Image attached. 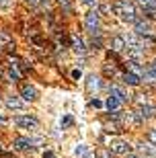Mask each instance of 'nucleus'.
Instances as JSON below:
<instances>
[{
	"instance_id": "1",
	"label": "nucleus",
	"mask_w": 156,
	"mask_h": 158,
	"mask_svg": "<svg viewBox=\"0 0 156 158\" xmlns=\"http://www.w3.org/2000/svg\"><path fill=\"white\" fill-rule=\"evenodd\" d=\"M113 15L121 17L127 23H136V6L132 0H115L113 2Z\"/></svg>"
},
{
	"instance_id": "2",
	"label": "nucleus",
	"mask_w": 156,
	"mask_h": 158,
	"mask_svg": "<svg viewBox=\"0 0 156 158\" xmlns=\"http://www.w3.org/2000/svg\"><path fill=\"white\" fill-rule=\"evenodd\" d=\"M99 10H91L84 17V25H86V31L91 35H99V27H101V21H99Z\"/></svg>"
},
{
	"instance_id": "3",
	"label": "nucleus",
	"mask_w": 156,
	"mask_h": 158,
	"mask_svg": "<svg viewBox=\"0 0 156 158\" xmlns=\"http://www.w3.org/2000/svg\"><path fill=\"white\" fill-rule=\"evenodd\" d=\"M109 152L113 154H129V144L121 138H113L109 140Z\"/></svg>"
},
{
	"instance_id": "4",
	"label": "nucleus",
	"mask_w": 156,
	"mask_h": 158,
	"mask_svg": "<svg viewBox=\"0 0 156 158\" xmlns=\"http://www.w3.org/2000/svg\"><path fill=\"white\" fill-rule=\"evenodd\" d=\"M15 123L23 129H37L39 127V121L35 117H31V115H19V117H15Z\"/></svg>"
},
{
	"instance_id": "5",
	"label": "nucleus",
	"mask_w": 156,
	"mask_h": 158,
	"mask_svg": "<svg viewBox=\"0 0 156 158\" xmlns=\"http://www.w3.org/2000/svg\"><path fill=\"white\" fill-rule=\"evenodd\" d=\"M133 29H136V35L146 37V35H148V33L152 31V25H150V21H146V19H136V23H133Z\"/></svg>"
},
{
	"instance_id": "6",
	"label": "nucleus",
	"mask_w": 156,
	"mask_h": 158,
	"mask_svg": "<svg viewBox=\"0 0 156 158\" xmlns=\"http://www.w3.org/2000/svg\"><path fill=\"white\" fill-rule=\"evenodd\" d=\"M109 94H111V97H115L119 103H127V101H129V94H127L121 86H117V84H111V86H109Z\"/></svg>"
},
{
	"instance_id": "7",
	"label": "nucleus",
	"mask_w": 156,
	"mask_h": 158,
	"mask_svg": "<svg viewBox=\"0 0 156 158\" xmlns=\"http://www.w3.org/2000/svg\"><path fill=\"white\" fill-rule=\"evenodd\" d=\"M12 146L17 148V150H21V152H25V150H31L33 148V140L31 138H25V135H19V138H15Z\"/></svg>"
},
{
	"instance_id": "8",
	"label": "nucleus",
	"mask_w": 156,
	"mask_h": 158,
	"mask_svg": "<svg viewBox=\"0 0 156 158\" xmlns=\"http://www.w3.org/2000/svg\"><path fill=\"white\" fill-rule=\"evenodd\" d=\"M21 97H23V101H35L37 99V88L31 86V84H23L21 86Z\"/></svg>"
},
{
	"instance_id": "9",
	"label": "nucleus",
	"mask_w": 156,
	"mask_h": 158,
	"mask_svg": "<svg viewBox=\"0 0 156 158\" xmlns=\"http://www.w3.org/2000/svg\"><path fill=\"white\" fill-rule=\"evenodd\" d=\"M138 152H140V158H156V148L146 146V144H140Z\"/></svg>"
},
{
	"instance_id": "10",
	"label": "nucleus",
	"mask_w": 156,
	"mask_h": 158,
	"mask_svg": "<svg viewBox=\"0 0 156 158\" xmlns=\"http://www.w3.org/2000/svg\"><path fill=\"white\" fill-rule=\"evenodd\" d=\"M6 107L8 109H15V111H23L25 109V103L17 97H6Z\"/></svg>"
},
{
	"instance_id": "11",
	"label": "nucleus",
	"mask_w": 156,
	"mask_h": 158,
	"mask_svg": "<svg viewBox=\"0 0 156 158\" xmlns=\"http://www.w3.org/2000/svg\"><path fill=\"white\" fill-rule=\"evenodd\" d=\"M123 82L129 84V86H138L140 82H142V76L133 74V72H125V74H123Z\"/></svg>"
},
{
	"instance_id": "12",
	"label": "nucleus",
	"mask_w": 156,
	"mask_h": 158,
	"mask_svg": "<svg viewBox=\"0 0 156 158\" xmlns=\"http://www.w3.org/2000/svg\"><path fill=\"white\" fill-rule=\"evenodd\" d=\"M99 86H101V80H99V76H95V74H88V76H86V90H88V93H93V90H97Z\"/></svg>"
},
{
	"instance_id": "13",
	"label": "nucleus",
	"mask_w": 156,
	"mask_h": 158,
	"mask_svg": "<svg viewBox=\"0 0 156 158\" xmlns=\"http://www.w3.org/2000/svg\"><path fill=\"white\" fill-rule=\"evenodd\" d=\"M136 113H138L142 119H148V117H152V115H154V109H152L150 105H138Z\"/></svg>"
},
{
	"instance_id": "14",
	"label": "nucleus",
	"mask_w": 156,
	"mask_h": 158,
	"mask_svg": "<svg viewBox=\"0 0 156 158\" xmlns=\"http://www.w3.org/2000/svg\"><path fill=\"white\" fill-rule=\"evenodd\" d=\"M72 49H74L76 53H84V52H86V47H84V43H82L80 37L72 35Z\"/></svg>"
},
{
	"instance_id": "15",
	"label": "nucleus",
	"mask_w": 156,
	"mask_h": 158,
	"mask_svg": "<svg viewBox=\"0 0 156 158\" xmlns=\"http://www.w3.org/2000/svg\"><path fill=\"white\" fill-rule=\"evenodd\" d=\"M111 47H113V52H123V49H125V41H123V37H113Z\"/></svg>"
},
{
	"instance_id": "16",
	"label": "nucleus",
	"mask_w": 156,
	"mask_h": 158,
	"mask_svg": "<svg viewBox=\"0 0 156 158\" xmlns=\"http://www.w3.org/2000/svg\"><path fill=\"white\" fill-rule=\"evenodd\" d=\"M8 47V49H12V47H15V43H12V39H11V35H8V33H4V31H2V33H0V47Z\"/></svg>"
},
{
	"instance_id": "17",
	"label": "nucleus",
	"mask_w": 156,
	"mask_h": 158,
	"mask_svg": "<svg viewBox=\"0 0 156 158\" xmlns=\"http://www.w3.org/2000/svg\"><path fill=\"white\" fill-rule=\"evenodd\" d=\"M97 10H99V15H111L113 12V2H101Z\"/></svg>"
},
{
	"instance_id": "18",
	"label": "nucleus",
	"mask_w": 156,
	"mask_h": 158,
	"mask_svg": "<svg viewBox=\"0 0 156 158\" xmlns=\"http://www.w3.org/2000/svg\"><path fill=\"white\" fill-rule=\"evenodd\" d=\"M86 154H88L86 144H78V146L74 148V156H76V158H86Z\"/></svg>"
},
{
	"instance_id": "19",
	"label": "nucleus",
	"mask_w": 156,
	"mask_h": 158,
	"mask_svg": "<svg viewBox=\"0 0 156 158\" xmlns=\"http://www.w3.org/2000/svg\"><path fill=\"white\" fill-rule=\"evenodd\" d=\"M119 105H121V103H119L115 97H109V99H107V103H105V107H107L109 111H117V109H119Z\"/></svg>"
},
{
	"instance_id": "20",
	"label": "nucleus",
	"mask_w": 156,
	"mask_h": 158,
	"mask_svg": "<svg viewBox=\"0 0 156 158\" xmlns=\"http://www.w3.org/2000/svg\"><path fill=\"white\" fill-rule=\"evenodd\" d=\"M127 58H129V62H138L142 58V49H127Z\"/></svg>"
},
{
	"instance_id": "21",
	"label": "nucleus",
	"mask_w": 156,
	"mask_h": 158,
	"mask_svg": "<svg viewBox=\"0 0 156 158\" xmlns=\"http://www.w3.org/2000/svg\"><path fill=\"white\" fill-rule=\"evenodd\" d=\"M138 4L144 6V10H156V0H138Z\"/></svg>"
},
{
	"instance_id": "22",
	"label": "nucleus",
	"mask_w": 156,
	"mask_h": 158,
	"mask_svg": "<svg viewBox=\"0 0 156 158\" xmlns=\"http://www.w3.org/2000/svg\"><path fill=\"white\" fill-rule=\"evenodd\" d=\"M72 123H74V117H72V115H64L62 121H60V125H62V129H66V127H70Z\"/></svg>"
},
{
	"instance_id": "23",
	"label": "nucleus",
	"mask_w": 156,
	"mask_h": 158,
	"mask_svg": "<svg viewBox=\"0 0 156 158\" xmlns=\"http://www.w3.org/2000/svg\"><path fill=\"white\" fill-rule=\"evenodd\" d=\"M97 158H111V152L107 148H101V150H97Z\"/></svg>"
},
{
	"instance_id": "24",
	"label": "nucleus",
	"mask_w": 156,
	"mask_h": 158,
	"mask_svg": "<svg viewBox=\"0 0 156 158\" xmlns=\"http://www.w3.org/2000/svg\"><path fill=\"white\" fill-rule=\"evenodd\" d=\"M148 142H150L152 146H156V129H150V131H148Z\"/></svg>"
},
{
	"instance_id": "25",
	"label": "nucleus",
	"mask_w": 156,
	"mask_h": 158,
	"mask_svg": "<svg viewBox=\"0 0 156 158\" xmlns=\"http://www.w3.org/2000/svg\"><path fill=\"white\" fill-rule=\"evenodd\" d=\"M8 78H11V80H19V78H21V74H19L15 68H11V70H8Z\"/></svg>"
},
{
	"instance_id": "26",
	"label": "nucleus",
	"mask_w": 156,
	"mask_h": 158,
	"mask_svg": "<svg viewBox=\"0 0 156 158\" xmlns=\"http://www.w3.org/2000/svg\"><path fill=\"white\" fill-rule=\"evenodd\" d=\"M91 107H95V109H101V107H103V103H101L99 99H91Z\"/></svg>"
},
{
	"instance_id": "27",
	"label": "nucleus",
	"mask_w": 156,
	"mask_h": 158,
	"mask_svg": "<svg viewBox=\"0 0 156 158\" xmlns=\"http://www.w3.org/2000/svg\"><path fill=\"white\" fill-rule=\"evenodd\" d=\"M72 78H74V80H80V78H82V72L80 70H74V72H72Z\"/></svg>"
},
{
	"instance_id": "28",
	"label": "nucleus",
	"mask_w": 156,
	"mask_h": 158,
	"mask_svg": "<svg viewBox=\"0 0 156 158\" xmlns=\"http://www.w3.org/2000/svg\"><path fill=\"white\" fill-rule=\"evenodd\" d=\"M27 4H31V6H37V4H41V2H45V0H25Z\"/></svg>"
},
{
	"instance_id": "29",
	"label": "nucleus",
	"mask_w": 156,
	"mask_h": 158,
	"mask_svg": "<svg viewBox=\"0 0 156 158\" xmlns=\"http://www.w3.org/2000/svg\"><path fill=\"white\" fill-rule=\"evenodd\" d=\"M105 74H111V76H113V74H115V68H113V66H107V68H105Z\"/></svg>"
},
{
	"instance_id": "30",
	"label": "nucleus",
	"mask_w": 156,
	"mask_h": 158,
	"mask_svg": "<svg viewBox=\"0 0 156 158\" xmlns=\"http://www.w3.org/2000/svg\"><path fill=\"white\" fill-rule=\"evenodd\" d=\"M43 158H56V154H53L52 150H45V152H43Z\"/></svg>"
},
{
	"instance_id": "31",
	"label": "nucleus",
	"mask_w": 156,
	"mask_h": 158,
	"mask_svg": "<svg viewBox=\"0 0 156 158\" xmlns=\"http://www.w3.org/2000/svg\"><path fill=\"white\" fill-rule=\"evenodd\" d=\"M80 2H82V4H86V6H93L97 0H80Z\"/></svg>"
},
{
	"instance_id": "32",
	"label": "nucleus",
	"mask_w": 156,
	"mask_h": 158,
	"mask_svg": "<svg viewBox=\"0 0 156 158\" xmlns=\"http://www.w3.org/2000/svg\"><path fill=\"white\" fill-rule=\"evenodd\" d=\"M6 123H8V119H6V117H2V115H0V125H6Z\"/></svg>"
},
{
	"instance_id": "33",
	"label": "nucleus",
	"mask_w": 156,
	"mask_h": 158,
	"mask_svg": "<svg viewBox=\"0 0 156 158\" xmlns=\"http://www.w3.org/2000/svg\"><path fill=\"white\" fill-rule=\"evenodd\" d=\"M146 15H150L152 19H156V10H146Z\"/></svg>"
},
{
	"instance_id": "34",
	"label": "nucleus",
	"mask_w": 156,
	"mask_h": 158,
	"mask_svg": "<svg viewBox=\"0 0 156 158\" xmlns=\"http://www.w3.org/2000/svg\"><path fill=\"white\" fill-rule=\"evenodd\" d=\"M150 70H152V72L156 74V60H154V64H152V68H150Z\"/></svg>"
},
{
	"instance_id": "35",
	"label": "nucleus",
	"mask_w": 156,
	"mask_h": 158,
	"mask_svg": "<svg viewBox=\"0 0 156 158\" xmlns=\"http://www.w3.org/2000/svg\"><path fill=\"white\" fill-rule=\"evenodd\" d=\"M8 4V0H0V6H6Z\"/></svg>"
},
{
	"instance_id": "36",
	"label": "nucleus",
	"mask_w": 156,
	"mask_h": 158,
	"mask_svg": "<svg viewBox=\"0 0 156 158\" xmlns=\"http://www.w3.org/2000/svg\"><path fill=\"white\" fill-rule=\"evenodd\" d=\"M127 158H140V156H133V154H127Z\"/></svg>"
},
{
	"instance_id": "37",
	"label": "nucleus",
	"mask_w": 156,
	"mask_h": 158,
	"mask_svg": "<svg viewBox=\"0 0 156 158\" xmlns=\"http://www.w3.org/2000/svg\"><path fill=\"white\" fill-rule=\"evenodd\" d=\"M0 52H2V47H0Z\"/></svg>"
}]
</instances>
